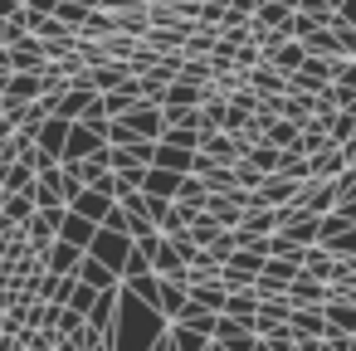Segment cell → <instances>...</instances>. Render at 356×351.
I'll return each mask as SVG.
<instances>
[{"label":"cell","mask_w":356,"mask_h":351,"mask_svg":"<svg viewBox=\"0 0 356 351\" xmlns=\"http://www.w3.org/2000/svg\"><path fill=\"white\" fill-rule=\"evenodd\" d=\"M122 122H127L137 137H161V132H166V113H161V103H152V98H137V103L122 113Z\"/></svg>","instance_id":"1"},{"label":"cell","mask_w":356,"mask_h":351,"mask_svg":"<svg viewBox=\"0 0 356 351\" xmlns=\"http://www.w3.org/2000/svg\"><path fill=\"white\" fill-rule=\"evenodd\" d=\"M98 147H103V132L88 127L83 117H74V122H69V142H64V161H83V156H93Z\"/></svg>","instance_id":"2"},{"label":"cell","mask_w":356,"mask_h":351,"mask_svg":"<svg viewBox=\"0 0 356 351\" xmlns=\"http://www.w3.org/2000/svg\"><path fill=\"white\" fill-rule=\"evenodd\" d=\"M64 142H69V117H54V113H49V117L40 122V132H35V147L49 152L54 161H64Z\"/></svg>","instance_id":"3"},{"label":"cell","mask_w":356,"mask_h":351,"mask_svg":"<svg viewBox=\"0 0 356 351\" xmlns=\"http://www.w3.org/2000/svg\"><path fill=\"white\" fill-rule=\"evenodd\" d=\"M244 79H249V88H259L264 98H273V93H288V74L283 69H273V64H254V69H244Z\"/></svg>","instance_id":"4"},{"label":"cell","mask_w":356,"mask_h":351,"mask_svg":"<svg viewBox=\"0 0 356 351\" xmlns=\"http://www.w3.org/2000/svg\"><path fill=\"white\" fill-rule=\"evenodd\" d=\"M249 25H259V30H288L293 35V6H283V0H259V10H254Z\"/></svg>","instance_id":"5"},{"label":"cell","mask_w":356,"mask_h":351,"mask_svg":"<svg viewBox=\"0 0 356 351\" xmlns=\"http://www.w3.org/2000/svg\"><path fill=\"white\" fill-rule=\"evenodd\" d=\"M49 49L40 44V35H25L20 44H10V69H44Z\"/></svg>","instance_id":"6"},{"label":"cell","mask_w":356,"mask_h":351,"mask_svg":"<svg viewBox=\"0 0 356 351\" xmlns=\"http://www.w3.org/2000/svg\"><path fill=\"white\" fill-rule=\"evenodd\" d=\"M93 234H98V220H88V215H79V210H64V225H59V239H69V244H79V249H88V244H93Z\"/></svg>","instance_id":"7"},{"label":"cell","mask_w":356,"mask_h":351,"mask_svg":"<svg viewBox=\"0 0 356 351\" xmlns=\"http://www.w3.org/2000/svg\"><path fill=\"white\" fill-rule=\"evenodd\" d=\"M88 249H79V244H69V239H54L49 244V254H44V268L49 273H79V259H83Z\"/></svg>","instance_id":"8"},{"label":"cell","mask_w":356,"mask_h":351,"mask_svg":"<svg viewBox=\"0 0 356 351\" xmlns=\"http://www.w3.org/2000/svg\"><path fill=\"white\" fill-rule=\"evenodd\" d=\"M35 215V186L30 190H6V205H0V225H25Z\"/></svg>","instance_id":"9"},{"label":"cell","mask_w":356,"mask_h":351,"mask_svg":"<svg viewBox=\"0 0 356 351\" xmlns=\"http://www.w3.org/2000/svg\"><path fill=\"white\" fill-rule=\"evenodd\" d=\"M152 268L161 273V278H176V283H186V259H181V249L171 244V239H161V249H156V259H152Z\"/></svg>","instance_id":"10"},{"label":"cell","mask_w":356,"mask_h":351,"mask_svg":"<svg viewBox=\"0 0 356 351\" xmlns=\"http://www.w3.org/2000/svg\"><path fill=\"white\" fill-rule=\"evenodd\" d=\"M186 302H191V288H186V283H176V278H161V297H156V312L176 322Z\"/></svg>","instance_id":"11"},{"label":"cell","mask_w":356,"mask_h":351,"mask_svg":"<svg viewBox=\"0 0 356 351\" xmlns=\"http://www.w3.org/2000/svg\"><path fill=\"white\" fill-rule=\"evenodd\" d=\"M191 161H195V152H186V147H176V142H156V156H152V166H166V171H191Z\"/></svg>","instance_id":"12"},{"label":"cell","mask_w":356,"mask_h":351,"mask_svg":"<svg viewBox=\"0 0 356 351\" xmlns=\"http://www.w3.org/2000/svg\"><path fill=\"white\" fill-rule=\"evenodd\" d=\"M142 190H152V195H171V200H176V190H181V171L147 166V176H142Z\"/></svg>","instance_id":"13"},{"label":"cell","mask_w":356,"mask_h":351,"mask_svg":"<svg viewBox=\"0 0 356 351\" xmlns=\"http://www.w3.org/2000/svg\"><path fill=\"white\" fill-rule=\"evenodd\" d=\"M108 205H113V195H108V190H98V186H83V195H79L69 210H79V215H88V220H98V225H103Z\"/></svg>","instance_id":"14"},{"label":"cell","mask_w":356,"mask_h":351,"mask_svg":"<svg viewBox=\"0 0 356 351\" xmlns=\"http://www.w3.org/2000/svg\"><path fill=\"white\" fill-rule=\"evenodd\" d=\"M191 297H195L200 307H210V312H225V297H229V288H225L220 278H200V283H191Z\"/></svg>","instance_id":"15"},{"label":"cell","mask_w":356,"mask_h":351,"mask_svg":"<svg viewBox=\"0 0 356 351\" xmlns=\"http://www.w3.org/2000/svg\"><path fill=\"white\" fill-rule=\"evenodd\" d=\"M0 186L6 190H30L35 186V166L20 156V161H10V166H0Z\"/></svg>","instance_id":"16"},{"label":"cell","mask_w":356,"mask_h":351,"mask_svg":"<svg viewBox=\"0 0 356 351\" xmlns=\"http://www.w3.org/2000/svg\"><path fill=\"white\" fill-rule=\"evenodd\" d=\"M244 156H249V161H254L264 176H273V171H278V161H283V147H273V142H264V137H259V142H254Z\"/></svg>","instance_id":"17"},{"label":"cell","mask_w":356,"mask_h":351,"mask_svg":"<svg viewBox=\"0 0 356 351\" xmlns=\"http://www.w3.org/2000/svg\"><path fill=\"white\" fill-rule=\"evenodd\" d=\"M225 312H229V317H244V322H249V317L259 312V288H234V293L225 297Z\"/></svg>","instance_id":"18"},{"label":"cell","mask_w":356,"mask_h":351,"mask_svg":"<svg viewBox=\"0 0 356 351\" xmlns=\"http://www.w3.org/2000/svg\"><path fill=\"white\" fill-rule=\"evenodd\" d=\"M171 341H176V351H205L210 346V336L191 322H171Z\"/></svg>","instance_id":"19"},{"label":"cell","mask_w":356,"mask_h":351,"mask_svg":"<svg viewBox=\"0 0 356 351\" xmlns=\"http://www.w3.org/2000/svg\"><path fill=\"white\" fill-rule=\"evenodd\" d=\"M298 122L293 117H268V127H264V142H273V147H293L298 142Z\"/></svg>","instance_id":"20"},{"label":"cell","mask_w":356,"mask_h":351,"mask_svg":"<svg viewBox=\"0 0 356 351\" xmlns=\"http://www.w3.org/2000/svg\"><path fill=\"white\" fill-rule=\"evenodd\" d=\"M225 229H229V225H220V220H215V215H210V210H205V215H200V220H195V225H191V229H186V234H191V239H195V244H200V249H210V244H215V239H220V234H225Z\"/></svg>","instance_id":"21"},{"label":"cell","mask_w":356,"mask_h":351,"mask_svg":"<svg viewBox=\"0 0 356 351\" xmlns=\"http://www.w3.org/2000/svg\"><path fill=\"white\" fill-rule=\"evenodd\" d=\"M156 142H176V147H186V152H200V127H181V122H166V132H161Z\"/></svg>","instance_id":"22"},{"label":"cell","mask_w":356,"mask_h":351,"mask_svg":"<svg viewBox=\"0 0 356 351\" xmlns=\"http://www.w3.org/2000/svg\"><path fill=\"white\" fill-rule=\"evenodd\" d=\"M327 307V322L332 327H341V332H356V302H341V297H332V302H322Z\"/></svg>","instance_id":"23"},{"label":"cell","mask_w":356,"mask_h":351,"mask_svg":"<svg viewBox=\"0 0 356 351\" xmlns=\"http://www.w3.org/2000/svg\"><path fill=\"white\" fill-rule=\"evenodd\" d=\"M54 15H59L69 30H83V20H88V6H79V0H59V6H54Z\"/></svg>","instance_id":"24"},{"label":"cell","mask_w":356,"mask_h":351,"mask_svg":"<svg viewBox=\"0 0 356 351\" xmlns=\"http://www.w3.org/2000/svg\"><path fill=\"white\" fill-rule=\"evenodd\" d=\"M79 195H83V176H79V166L64 161V205H74Z\"/></svg>","instance_id":"25"},{"label":"cell","mask_w":356,"mask_h":351,"mask_svg":"<svg viewBox=\"0 0 356 351\" xmlns=\"http://www.w3.org/2000/svg\"><path fill=\"white\" fill-rule=\"evenodd\" d=\"M20 6H25V0H0V20H10V15H20Z\"/></svg>","instance_id":"26"},{"label":"cell","mask_w":356,"mask_h":351,"mask_svg":"<svg viewBox=\"0 0 356 351\" xmlns=\"http://www.w3.org/2000/svg\"><path fill=\"white\" fill-rule=\"evenodd\" d=\"M25 6H30V10H40V15H54L59 0H25Z\"/></svg>","instance_id":"27"},{"label":"cell","mask_w":356,"mask_h":351,"mask_svg":"<svg viewBox=\"0 0 356 351\" xmlns=\"http://www.w3.org/2000/svg\"><path fill=\"white\" fill-rule=\"evenodd\" d=\"M152 351H176V341H171V332H161V336L152 341Z\"/></svg>","instance_id":"28"},{"label":"cell","mask_w":356,"mask_h":351,"mask_svg":"<svg viewBox=\"0 0 356 351\" xmlns=\"http://www.w3.org/2000/svg\"><path fill=\"white\" fill-rule=\"evenodd\" d=\"M341 15H346V20L356 25V0H341Z\"/></svg>","instance_id":"29"},{"label":"cell","mask_w":356,"mask_h":351,"mask_svg":"<svg viewBox=\"0 0 356 351\" xmlns=\"http://www.w3.org/2000/svg\"><path fill=\"white\" fill-rule=\"evenodd\" d=\"M79 6H88V10H98V6H103V0H79Z\"/></svg>","instance_id":"30"}]
</instances>
